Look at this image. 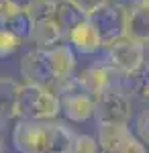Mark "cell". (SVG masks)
Instances as JSON below:
<instances>
[{
	"label": "cell",
	"mask_w": 149,
	"mask_h": 153,
	"mask_svg": "<svg viewBox=\"0 0 149 153\" xmlns=\"http://www.w3.org/2000/svg\"><path fill=\"white\" fill-rule=\"evenodd\" d=\"M125 37L149 47V0H135L131 6H127Z\"/></svg>",
	"instance_id": "9c48e42d"
},
{
	"label": "cell",
	"mask_w": 149,
	"mask_h": 153,
	"mask_svg": "<svg viewBox=\"0 0 149 153\" xmlns=\"http://www.w3.org/2000/svg\"><path fill=\"white\" fill-rule=\"evenodd\" d=\"M72 153H100V147H98V141L90 135H76Z\"/></svg>",
	"instance_id": "d6986e66"
},
{
	"label": "cell",
	"mask_w": 149,
	"mask_h": 153,
	"mask_svg": "<svg viewBox=\"0 0 149 153\" xmlns=\"http://www.w3.org/2000/svg\"><path fill=\"white\" fill-rule=\"evenodd\" d=\"M104 49H106V63L118 76L141 71L147 65L145 63L147 47L137 43V41H133V39H129V37H121V39H116L112 43L104 45Z\"/></svg>",
	"instance_id": "3957f363"
},
{
	"label": "cell",
	"mask_w": 149,
	"mask_h": 153,
	"mask_svg": "<svg viewBox=\"0 0 149 153\" xmlns=\"http://www.w3.org/2000/svg\"><path fill=\"white\" fill-rule=\"evenodd\" d=\"M76 86H78V90L90 94L92 98H100L108 90L118 88V74L106 61L94 63L90 68L76 71Z\"/></svg>",
	"instance_id": "5b68a950"
},
{
	"label": "cell",
	"mask_w": 149,
	"mask_h": 153,
	"mask_svg": "<svg viewBox=\"0 0 149 153\" xmlns=\"http://www.w3.org/2000/svg\"><path fill=\"white\" fill-rule=\"evenodd\" d=\"M19 88L21 84H16L8 76H0V118H16V98H19Z\"/></svg>",
	"instance_id": "9a60e30c"
},
{
	"label": "cell",
	"mask_w": 149,
	"mask_h": 153,
	"mask_svg": "<svg viewBox=\"0 0 149 153\" xmlns=\"http://www.w3.org/2000/svg\"><path fill=\"white\" fill-rule=\"evenodd\" d=\"M78 6L82 8V12L88 16V19H92L96 12L100 10V8H104L106 4H110L108 0H74Z\"/></svg>",
	"instance_id": "7402d4cb"
},
{
	"label": "cell",
	"mask_w": 149,
	"mask_h": 153,
	"mask_svg": "<svg viewBox=\"0 0 149 153\" xmlns=\"http://www.w3.org/2000/svg\"><path fill=\"white\" fill-rule=\"evenodd\" d=\"M61 37H66V33L61 31L57 21H39L33 25L29 41H33L37 49H51L61 41Z\"/></svg>",
	"instance_id": "8fae6325"
},
{
	"label": "cell",
	"mask_w": 149,
	"mask_h": 153,
	"mask_svg": "<svg viewBox=\"0 0 149 153\" xmlns=\"http://www.w3.org/2000/svg\"><path fill=\"white\" fill-rule=\"evenodd\" d=\"M61 114V104L59 96L39 84L25 82L19 88V98H16V118L25 120H57Z\"/></svg>",
	"instance_id": "7a4b0ae2"
},
{
	"label": "cell",
	"mask_w": 149,
	"mask_h": 153,
	"mask_svg": "<svg viewBox=\"0 0 149 153\" xmlns=\"http://www.w3.org/2000/svg\"><path fill=\"white\" fill-rule=\"evenodd\" d=\"M68 43L76 49L82 55H92V53H98L104 47V41L100 31L96 29V25L92 19L84 21L82 25H78L74 31L68 33Z\"/></svg>",
	"instance_id": "30bf717a"
},
{
	"label": "cell",
	"mask_w": 149,
	"mask_h": 153,
	"mask_svg": "<svg viewBox=\"0 0 149 153\" xmlns=\"http://www.w3.org/2000/svg\"><path fill=\"white\" fill-rule=\"evenodd\" d=\"M21 76L25 82L29 84H39V86H47L53 88V84L57 80L51 59H49V51L47 49H31L27 51L21 59Z\"/></svg>",
	"instance_id": "8992f818"
},
{
	"label": "cell",
	"mask_w": 149,
	"mask_h": 153,
	"mask_svg": "<svg viewBox=\"0 0 149 153\" xmlns=\"http://www.w3.org/2000/svg\"><path fill=\"white\" fill-rule=\"evenodd\" d=\"M55 21L68 37L69 31H74L84 21H88V16L82 12V8L74 0H55Z\"/></svg>",
	"instance_id": "7c38bea8"
},
{
	"label": "cell",
	"mask_w": 149,
	"mask_h": 153,
	"mask_svg": "<svg viewBox=\"0 0 149 153\" xmlns=\"http://www.w3.org/2000/svg\"><path fill=\"white\" fill-rule=\"evenodd\" d=\"M137 96L141 100H149V63L141 71V86H139Z\"/></svg>",
	"instance_id": "603a6c76"
},
{
	"label": "cell",
	"mask_w": 149,
	"mask_h": 153,
	"mask_svg": "<svg viewBox=\"0 0 149 153\" xmlns=\"http://www.w3.org/2000/svg\"><path fill=\"white\" fill-rule=\"evenodd\" d=\"M21 43L23 41L19 37H14L12 33H8L6 29L0 27V59L10 57L12 53H16L19 47H21Z\"/></svg>",
	"instance_id": "ac0fdd59"
},
{
	"label": "cell",
	"mask_w": 149,
	"mask_h": 153,
	"mask_svg": "<svg viewBox=\"0 0 149 153\" xmlns=\"http://www.w3.org/2000/svg\"><path fill=\"white\" fill-rule=\"evenodd\" d=\"M131 114H133L131 96L121 92L118 88H112L100 98H96V110H94L96 125H129Z\"/></svg>",
	"instance_id": "277c9868"
},
{
	"label": "cell",
	"mask_w": 149,
	"mask_h": 153,
	"mask_svg": "<svg viewBox=\"0 0 149 153\" xmlns=\"http://www.w3.org/2000/svg\"><path fill=\"white\" fill-rule=\"evenodd\" d=\"M133 133L129 129V125H98V147L100 153H110L115 151L127 137H131Z\"/></svg>",
	"instance_id": "4fadbf2b"
},
{
	"label": "cell",
	"mask_w": 149,
	"mask_h": 153,
	"mask_svg": "<svg viewBox=\"0 0 149 153\" xmlns=\"http://www.w3.org/2000/svg\"><path fill=\"white\" fill-rule=\"evenodd\" d=\"M147 59H149V47H147Z\"/></svg>",
	"instance_id": "4316f807"
},
{
	"label": "cell",
	"mask_w": 149,
	"mask_h": 153,
	"mask_svg": "<svg viewBox=\"0 0 149 153\" xmlns=\"http://www.w3.org/2000/svg\"><path fill=\"white\" fill-rule=\"evenodd\" d=\"M0 153H4V141H2V137H0Z\"/></svg>",
	"instance_id": "484cf974"
},
{
	"label": "cell",
	"mask_w": 149,
	"mask_h": 153,
	"mask_svg": "<svg viewBox=\"0 0 149 153\" xmlns=\"http://www.w3.org/2000/svg\"><path fill=\"white\" fill-rule=\"evenodd\" d=\"M135 135L149 147V108L141 110L135 118Z\"/></svg>",
	"instance_id": "44dd1931"
},
{
	"label": "cell",
	"mask_w": 149,
	"mask_h": 153,
	"mask_svg": "<svg viewBox=\"0 0 149 153\" xmlns=\"http://www.w3.org/2000/svg\"><path fill=\"white\" fill-rule=\"evenodd\" d=\"M96 29L102 35L104 45L125 37L127 33V6L125 4H106L92 16Z\"/></svg>",
	"instance_id": "52a82bcc"
},
{
	"label": "cell",
	"mask_w": 149,
	"mask_h": 153,
	"mask_svg": "<svg viewBox=\"0 0 149 153\" xmlns=\"http://www.w3.org/2000/svg\"><path fill=\"white\" fill-rule=\"evenodd\" d=\"M29 14L33 23L55 21V0H33V4L29 6Z\"/></svg>",
	"instance_id": "e0dca14e"
},
{
	"label": "cell",
	"mask_w": 149,
	"mask_h": 153,
	"mask_svg": "<svg viewBox=\"0 0 149 153\" xmlns=\"http://www.w3.org/2000/svg\"><path fill=\"white\" fill-rule=\"evenodd\" d=\"M76 133L59 120L16 118L12 147L19 153H72Z\"/></svg>",
	"instance_id": "6da1fadb"
},
{
	"label": "cell",
	"mask_w": 149,
	"mask_h": 153,
	"mask_svg": "<svg viewBox=\"0 0 149 153\" xmlns=\"http://www.w3.org/2000/svg\"><path fill=\"white\" fill-rule=\"evenodd\" d=\"M59 104H61V114L72 123H86L94 118L96 98H92L90 94L82 92L78 88L59 96Z\"/></svg>",
	"instance_id": "ba28073f"
},
{
	"label": "cell",
	"mask_w": 149,
	"mask_h": 153,
	"mask_svg": "<svg viewBox=\"0 0 149 153\" xmlns=\"http://www.w3.org/2000/svg\"><path fill=\"white\" fill-rule=\"evenodd\" d=\"M49 51V59L57 78H66L76 74V53L72 45H55V47L47 49Z\"/></svg>",
	"instance_id": "5bb4252c"
},
{
	"label": "cell",
	"mask_w": 149,
	"mask_h": 153,
	"mask_svg": "<svg viewBox=\"0 0 149 153\" xmlns=\"http://www.w3.org/2000/svg\"><path fill=\"white\" fill-rule=\"evenodd\" d=\"M12 6H16V8H21V10H29V6L33 4V0H8Z\"/></svg>",
	"instance_id": "d4e9b609"
},
{
	"label": "cell",
	"mask_w": 149,
	"mask_h": 153,
	"mask_svg": "<svg viewBox=\"0 0 149 153\" xmlns=\"http://www.w3.org/2000/svg\"><path fill=\"white\" fill-rule=\"evenodd\" d=\"M33 19L29 10H14L12 14H8L4 21H0V27L6 29L8 33H12L14 37H19L21 41H27L31 39V33H33Z\"/></svg>",
	"instance_id": "2e32d148"
},
{
	"label": "cell",
	"mask_w": 149,
	"mask_h": 153,
	"mask_svg": "<svg viewBox=\"0 0 149 153\" xmlns=\"http://www.w3.org/2000/svg\"><path fill=\"white\" fill-rule=\"evenodd\" d=\"M14 10H21V8H16V6H12L8 0H0V21H4L8 14H12Z\"/></svg>",
	"instance_id": "cb8c5ba5"
},
{
	"label": "cell",
	"mask_w": 149,
	"mask_h": 153,
	"mask_svg": "<svg viewBox=\"0 0 149 153\" xmlns=\"http://www.w3.org/2000/svg\"><path fill=\"white\" fill-rule=\"evenodd\" d=\"M110 153H147V145H145V143L133 133L131 137H127L125 141L121 143L115 151H110Z\"/></svg>",
	"instance_id": "ffe728a7"
}]
</instances>
